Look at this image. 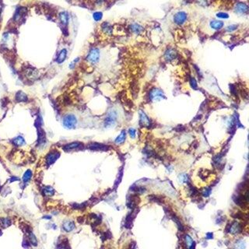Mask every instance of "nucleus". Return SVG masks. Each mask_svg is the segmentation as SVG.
Instances as JSON below:
<instances>
[{
  "label": "nucleus",
  "instance_id": "13",
  "mask_svg": "<svg viewBox=\"0 0 249 249\" xmlns=\"http://www.w3.org/2000/svg\"><path fill=\"white\" fill-rule=\"evenodd\" d=\"M223 25H224L223 22L220 20H212L210 22V27H212V29L216 30L222 29Z\"/></svg>",
  "mask_w": 249,
  "mask_h": 249
},
{
  "label": "nucleus",
  "instance_id": "24",
  "mask_svg": "<svg viewBox=\"0 0 249 249\" xmlns=\"http://www.w3.org/2000/svg\"><path fill=\"white\" fill-rule=\"evenodd\" d=\"M185 240L187 246H188L189 248H192L193 247H195L194 246V241H193V240L192 239V237H191L189 235H186Z\"/></svg>",
  "mask_w": 249,
  "mask_h": 249
},
{
  "label": "nucleus",
  "instance_id": "11",
  "mask_svg": "<svg viewBox=\"0 0 249 249\" xmlns=\"http://www.w3.org/2000/svg\"><path fill=\"white\" fill-rule=\"evenodd\" d=\"M82 146L80 142H71L68 144H66V146L63 147V149H65L66 151H69V150H73V149H78Z\"/></svg>",
  "mask_w": 249,
  "mask_h": 249
},
{
  "label": "nucleus",
  "instance_id": "6",
  "mask_svg": "<svg viewBox=\"0 0 249 249\" xmlns=\"http://www.w3.org/2000/svg\"><path fill=\"white\" fill-rule=\"evenodd\" d=\"M59 156H60V154H59L58 151L51 152L50 154H48V155H47V157H46L47 163H48L49 165H50V164H54L55 162L57 160V159L59 158Z\"/></svg>",
  "mask_w": 249,
  "mask_h": 249
},
{
  "label": "nucleus",
  "instance_id": "25",
  "mask_svg": "<svg viewBox=\"0 0 249 249\" xmlns=\"http://www.w3.org/2000/svg\"><path fill=\"white\" fill-rule=\"evenodd\" d=\"M102 17L103 14L101 12H94L93 15V19H94V20H96V21H99V20H101V19H102Z\"/></svg>",
  "mask_w": 249,
  "mask_h": 249
},
{
  "label": "nucleus",
  "instance_id": "9",
  "mask_svg": "<svg viewBox=\"0 0 249 249\" xmlns=\"http://www.w3.org/2000/svg\"><path fill=\"white\" fill-rule=\"evenodd\" d=\"M177 56V51L173 48H169L167 51L165 52V55H164V58L166 59L167 61H171L174 59Z\"/></svg>",
  "mask_w": 249,
  "mask_h": 249
},
{
  "label": "nucleus",
  "instance_id": "3",
  "mask_svg": "<svg viewBox=\"0 0 249 249\" xmlns=\"http://www.w3.org/2000/svg\"><path fill=\"white\" fill-rule=\"evenodd\" d=\"M99 59H100V51L98 48H93L91 50L86 57V60L91 64L98 63Z\"/></svg>",
  "mask_w": 249,
  "mask_h": 249
},
{
  "label": "nucleus",
  "instance_id": "29",
  "mask_svg": "<svg viewBox=\"0 0 249 249\" xmlns=\"http://www.w3.org/2000/svg\"><path fill=\"white\" fill-rule=\"evenodd\" d=\"M237 28V25H230V26H229V27H227V31H229V32L234 31V30H235Z\"/></svg>",
  "mask_w": 249,
  "mask_h": 249
},
{
  "label": "nucleus",
  "instance_id": "27",
  "mask_svg": "<svg viewBox=\"0 0 249 249\" xmlns=\"http://www.w3.org/2000/svg\"><path fill=\"white\" fill-rule=\"evenodd\" d=\"M216 17L218 18H221V19H227L229 17V15L226 12H218L216 14Z\"/></svg>",
  "mask_w": 249,
  "mask_h": 249
},
{
  "label": "nucleus",
  "instance_id": "15",
  "mask_svg": "<svg viewBox=\"0 0 249 249\" xmlns=\"http://www.w3.org/2000/svg\"><path fill=\"white\" fill-rule=\"evenodd\" d=\"M125 138H126V132H125L124 130H123V131H122V132L120 133L119 136L115 139V143H116V144H122V143L124 142V140H125Z\"/></svg>",
  "mask_w": 249,
  "mask_h": 249
},
{
  "label": "nucleus",
  "instance_id": "12",
  "mask_svg": "<svg viewBox=\"0 0 249 249\" xmlns=\"http://www.w3.org/2000/svg\"><path fill=\"white\" fill-rule=\"evenodd\" d=\"M63 228L67 232H70V231H73L75 229V224H74V223L73 221L66 220L63 223Z\"/></svg>",
  "mask_w": 249,
  "mask_h": 249
},
{
  "label": "nucleus",
  "instance_id": "23",
  "mask_svg": "<svg viewBox=\"0 0 249 249\" xmlns=\"http://www.w3.org/2000/svg\"><path fill=\"white\" fill-rule=\"evenodd\" d=\"M31 176H32L31 171H30V170H27V171L24 173V176H23V181H24V182H27V181H29L30 179L31 178Z\"/></svg>",
  "mask_w": 249,
  "mask_h": 249
},
{
  "label": "nucleus",
  "instance_id": "22",
  "mask_svg": "<svg viewBox=\"0 0 249 249\" xmlns=\"http://www.w3.org/2000/svg\"><path fill=\"white\" fill-rule=\"evenodd\" d=\"M102 28L103 30H104L105 33H107V34H111V33L112 32V27H111V26L109 24H108V23L103 24Z\"/></svg>",
  "mask_w": 249,
  "mask_h": 249
},
{
  "label": "nucleus",
  "instance_id": "5",
  "mask_svg": "<svg viewBox=\"0 0 249 249\" xmlns=\"http://www.w3.org/2000/svg\"><path fill=\"white\" fill-rule=\"evenodd\" d=\"M187 17H187V13L183 12V11H181V12H177V13L174 15V21L178 25H181L185 22L186 20H187Z\"/></svg>",
  "mask_w": 249,
  "mask_h": 249
},
{
  "label": "nucleus",
  "instance_id": "28",
  "mask_svg": "<svg viewBox=\"0 0 249 249\" xmlns=\"http://www.w3.org/2000/svg\"><path fill=\"white\" fill-rule=\"evenodd\" d=\"M136 129H132V128H131V129H129V136L131 138H132V139H134L135 137H136Z\"/></svg>",
  "mask_w": 249,
  "mask_h": 249
},
{
  "label": "nucleus",
  "instance_id": "20",
  "mask_svg": "<svg viewBox=\"0 0 249 249\" xmlns=\"http://www.w3.org/2000/svg\"><path fill=\"white\" fill-rule=\"evenodd\" d=\"M131 30H132V32H134L135 34H139L143 30V28L138 24H133L131 26Z\"/></svg>",
  "mask_w": 249,
  "mask_h": 249
},
{
  "label": "nucleus",
  "instance_id": "30",
  "mask_svg": "<svg viewBox=\"0 0 249 249\" xmlns=\"http://www.w3.org/2000/svg\"><path fill=\"white\" fill-rule=\"evenodd\" d=\"M2 223H3V227H7L10 224V220L8 219H3L2 220Z\"/></svg>",
  "mask_w": 249,
  "mask_h": 249
},
{
  "label": "nucleus",
  "instance_id": "10",
  "mask_svg": "<svg viewBox=\"0 0 249 249\" xmlns=\"http://www.w3.org/2000/svg\"><path fill=\"white\" fill-rule=\"evenodd\" d=\"M88 147L92 150H106L108 147L105 145L100 144V143H98V142H93L88 146Z\"/></svg>",
  "mask_w": 249,
  "mask_h": 249
},
{
  "label": "nucleus",
  "instance_id": "7",
  "mask_svg": "<svg viewBox=\"0 0 249 249\" xmlns=\"http://www.w3.org/2000/svg\"><path fill=\"white\" fill-rule=\"evenodd\" d=\"M139 122H140V124H141L142 126H144V127H149V124H150L149 118L142 111H139Z\"/></svg>",
  "mask_w": 249,
  "mask_h": 249
},
{
  "label": "nucleus",
  "instance_id": "18",
  "mask_svg": "<svg viewBox=\"0 0 249 249\" xmlns=\"http://www.w3.org/2000/svg\"><path fill=\"white\" fill-rule=\"evenodd\" d=\"M12 142H13L16 146L20 147V146H23V145L25 144V140L22 136H17V138H15V139H13Z\"/></svg>",
  "mask_w": 249,
  "mask_h": 249
},
{
  "label": "nucleus",
  "instance_id": "1",
  "mask_svg": "<svg viewBox=\"0 0 249 249\" xmlns=\"http://www.w3.org/2000/svg\"><path fill=\"white\" fill-rule=\"evenodd\" d=\"M77 119L75 115H66L62 119V124L63 126L67 129H73L76 127Z\"/></svg>",
  "mask_w": 249,
  "mask_h": 249
},
{
  "label": "nucleus",
  "instance_id": "26",
  "mask_svg": "<svg viewBox=\"0 0 249 249\" xmlns=\"http://www.w3.org/2000/svg\"><path fill=\"white\" fill-rule=\"evenodd\" d=\"M29 237H30V243H31L32 244H34V245H37V239H36V237H35L34 234L30 233L29 235Z\"/></svg>",
  "mask_w": 249,
  "mask_h": 249
},
{
  "label": "nucleus",
  "instance_id": "21",
  "mask_svg": "<svg viewBox=\"0 0 249 249\" xmlns=\"http://www.w3.org/2000/svg\"><path fill=\"white\" fill-rule=\"evenodd\" d=\"M230 230L231 233H233V234H236V233L241 232V227H240L239 223H235L234 224H233L232 226H231Z\"/></svg>",
  "mask_w": 249,
  "mask_h": 249
},
{
  "label": "nucleus",
  "instance_id": "33",
  "mask_svg": "<svg viewBox=\"0 0 249 249\" xmlns=\"http://www.w3.org/2000/svg\"><path fill=\"white\" fill-rule=\"evenodd\" d=\"M207 236H212V234H211V233H208ZM208 238H212V237H208Z\"/></svg>",
  "mask_w": 249,
  "mask_h": 249
},
{
  "label": "nucleus",
  "instance_id": "19",
  "mask_svg": "<svg viewBox=\"0 0 249 249\" xmlns=\"http://www.w3.org/2000/svg\"><path fill=\"white\" fill-rule=\"evenodd\" d=\"M16 98H17V100H18V101H26V100H27V95H26L24 93L21 92V91H20V92H18V93H17Z\"/></svg>",
  "mask_w": 249,
  "mask_h": 249
},
{
  "label": "nucleus",
  "instance_id": "14",
  "mask_svg": "<svg viewBox=\"0 0 249 249\" xmlns=\"http://www.w3.org/2000/svg\"><path fill=\"white\" fill-rule=\"evenodd\" d=\"M66 55H67V50L66 49H62L60 52H59L58 58H57L56 62L59 64L62 63L65 60H66Z\"/></svg>",
  "mask_w": 249,
  "mask_h": 249
},
{
  "label": "nucleus",
  "instance_id": "31",
  "mask_svg": "<svg viewBox=\"0 0 249 249\" xmlns=\"http://www.w3.org/2000/svg\"><path fill=\"white\" fill-rule=\"evenodd\" d=\"M191 86H192V87L194 88V89H196L197 88V83H196V81H195V80L194 78H192L191 79Z\"/></svg>",
  "mask_w": 249,
  "mask_h": 249
},
{
  "label": "nucleus",
  "instance_id": "16",
  "mask_svg": "<svg viewBox=\"0 0 249 249\" xmlns=\"http://www.w3.org/2000/svg\"><path fill=\"white\" fill-rule=\"evenodd\" d=\"M59 19L60 21L63 25H66L68 22V15L66 12H62L59 14Z\"/></svg>",
  "mask_w": 249,
  "mask_h": 249
},
{
  "label": "nucleus",
  "instance_id": "4",
  "mask_svg": "<svg viewBox=\"0 0 249 249\" xmlns=\"http://www.w3.org/2000/svg\"><path fill=\"white\" fill-rule=\"evenodd\" d=\"M149 98L153 101H159V100L165 99V96L161 90H160L158 88H154L149 93Z\"/></svg>",
  "mask_w": 249,
  "mask_h": 249
},
{
  "label": "nucleus",
  "instance_id": "2",
  "mask_svg": "<svg viewBox=\"0 0 249 249\" xmlns=\"http://www.w3.org/2000/svg\"><path fill=\"white\" fill-rule=\"evenodd\" d=\"M117 121V113L115 111H111L107 115V117L104 120V127L105 128H111L116 123Z\"/></svg>",
  "mask_w": 249,
  "mask_h": 249
},
{
  "label": "nucleus",
  "instance_id": "8",
  "mask_svg": "<svg viewBox=\"0 0 249 249\" xmlns=\"http://www.w3.org/2000/svg\"><path fill=\"white\" fill-rule=\"evenodd\" d=\"M235 11L237 13H246L248 11V6L245 3H239L235 6Z\"/></svg>",
  "mask_w": 249,
  "mask_h": 249
},
{
  "label": "nucleus",
  "instance_id": "32",
  "mask_svg": "<svg viewBox=\"0 0 249 249\" xmlns=\"http://www.w3.org/2000/svg\"><path fill=\"white\" fill-rule=\"evenodd\" d=\"M210 192H211V189H210V188H208V189H205V190L203 192V195H204V196L207 197L208 195L210 194Z\"/></svg>",
  "mask_w": 249,
  "mask_h": 249
},
{
  "label": "nucleus",
  "instance_id": "17",
  "mask_svg": "<svg viewBox=\"0 0 249 249\" xmlns=\"http://www.w3.org/2000/svg\"><path fill=\"white\" fill-rule=\"evenodd\" d=\"M43 193H44L45 195H48V196H51V195H53L55 193L54 188L51 187V186H46L43 188Z\"/></svg>",
  "mask_w": 249,
  "mask_h": 249
}]
</instances>
